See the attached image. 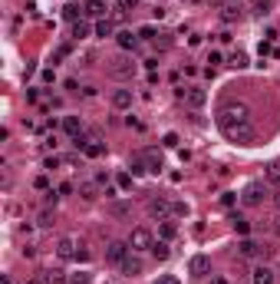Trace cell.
Returning <instances> with one entry per match:
<instances>
[{"label": "cell", "mask_w": 280, "mask_h": 284, "mask_svg": "<svg viewBox=\"0 0 280 284\" xmlns=\"http://www.w3.org/2000/svg\"><path fill=\"white\" fill-rule=\"evenodd\" d=\"M264 195H267V189H264L261 182H250L247 189H244V195H241V202L247 205V209H257V205L264 202Z\"/></svg>", "instance_id": "obj_5"}, {"label": "cell", "mask_w": 280, "mask_h": 284, "mask_svg": "<svg viewBox=\"0 0 280 284\" xmlns=\"http://www.w3.org/2000/svg\"><path fill=\"white\" fill-rule=\"evenodd\" d=\"M241 4H224V13H221V17H224V23H234V20H241Z\"/></svg>", "instance_id": "obj_22"}, {"label": "cell", "mask_w": 280, "mask_h": 284, "mask_svg": "<svg viewBox=\"0 0 280 284\" xmlns=\"http://www.w3.org/2000/svg\"><path fill=\"white\" fill-rule=\"evenodd\" d=\"M0 284H13V281H10V274H0Z\"/></svg>", "instance_id": "obj_44"}, {"label": "cell", "mask_w": 280, "mask_h": 284, "mask_svg": "<svg viewBox=\"0 0 280 284\" xmlns=\"http://www.w3.org/2000/svg\"><path fill=\"white\" fill-rule=\"evenodd\" d=\"M274 231L280 235V215H277V218H274Z\"/></svg>", "instance_id": "obj_45"}, {"label": "cell", "mask_w": 280, "mask_h": 284, "mask_svg": "<svg viewBox=\"0 0 280 284\" xmlns=\"http://www.w3.org/2000/svg\"><path fill=\"white\" fill-rule=\"evenodd\" d=\"M119 268H122V274H129V278L132 274H142V258H138L135 251H129V258H125Z\"/></svg>", "instance_id": "obj_12"}, {"label": "cell", "mask_w": 280, "mask_h": 284, "mask_svg": "<svg viewBox=\"0 0 280 284\" xmlns=\"http://www.w3.org/2000/svg\"><path fill=\"white\" fill-rule=\"evenodd\" d=\"M250 278H254V284H274V271H270L267 265H257Z\"/></svg>", "instance_id": "obj_16"}, {"label": "cell", "mask_w": 280, "mask_h": 284, "mask_svg": "<svg viewBox=\"0 0 280 284\" xmlns=\"http://www.w3.org/2000/svg\"><path fill=\"white\" fill-rule=\"evenodd\" d=\"M76 251H79V248H76V238H60L56 241V254H60V258H76Z\"/></svg>", "instance_id": "obj_11"}, {"label": "cell", "mask_w": 280, "mask_h": 284, "mask_svg": "<svg viewBox=\"0 0 280 284\" xmlns=\"http://www.w3.org/2000/svg\"><path fill=\"white\" fill-rule=\"evenodd\" d=\"M69 284H89V274H86V271H76V274H69Z\"/></svg>", "instance_id": "obj_35"}, {"label": "cell", "mask_w": 280, "mask_h": 284, "mask_svg": "<svg viewBox=\"0 0 280 284\" xmlns=\"http://www.w3.org/2000/svg\"><path fill=\"white\" fill-rule=\"evenodd\" d=\"M234 192H224V195H221V205H224V209H231V205H234Z\"/></svg>", "instance_id": "obj_37"}, {"label": "cell", "mask_w": 280, "mask_h": 284, "mask_svg": "<svg viewBox=\"0 0 280 284\" xmlns=\"http://www.w3.org/2000/svg\"><path fill=\"white\" fill-rule=\"evenodd\" d=\"M267 182L280 185V159H274V162H267Z\"/></svg>", "instance_id": "obj_25"}, {"label": "cell", "mask_w": 280, "mask_h": 284, "mask_svg": "<svg viewBox=\"0 0 280 284\" xmlns=\"http://www.w3.org/2000/svg\"><path fill=\"white\" fill-rule=\"evenodd\" d=\"M145 212H149V218H158V221H165L168 215H172V202H165V198H152V202L145 205Z\"/></svg>", "instance_id": "obj_9"}, {"label": "cell", "mask_w": 280, "mask_h": 284, "mask_svg": "<svg viewBox=\"0 0 280 284\" xmlns=\"http://www.w3.org/2000/svg\"><path fill=\"white\" fill-rule=\"evenodd\" d=\"M254 13L257 17H267L270 13V0H254Z\"/></svg>", "instance_id": "obj_30"}, {"label": "cell", "mask_w": 280, "mask_h": 284, "mask_svg": "<svg viewBox=\"0 0 280 284\" xmlns=\"http://www.w3.org/2000/svg\"><path fill=\"white\" fill-rule=\"evenodd\" d=\"M155 241H152V231L149 228H132V235H129V248L132 251H145V248H152Z\"/></svg>", "instance_id": "obj_4"}, {"label": "cell", "mask_w": 280, "mask_h": 284, "mask_svg": "<svg viewBox=\"0 0 280 284\" xmlns=\"http://www.w3.org/2000/svg\"><path fill=\"white\" fill-rule=\"evenodd\" d=\"M165 145H168V149H175V145H178V136L168 133V136H165Z\"/></svg>", "instance_id": "obj_42"}, {"label": "cell", "mask_w": 280, "mask_h": 284, "mask_svg": "<svg viewBox=\"0 0 280 284\" xmlns=\"http://www.w3.org/2000/svg\"><path fill=\"white\" fill-rule=\"evenodd\" d=\"M211 284H228V278H211Z\"/></svg>", "instance_id": "obj_46"}, {"label": "cell", "mask_w": 280, "mask_h": 284, "mask_svg": "<svg viewBox=\"0 0 280 284\" xmlns=\"http://www.w3.org/2000/svg\"><path fill=\"white\" fill-rule=\"evenodd\" d=\"M82 152H86L89 159H96V156H102V152H106V145L99 142V136H89V142H86V149H82Z\"/></svg>", "instance_id": "obj_21"}, {"label": "cell", "mask_w": 280, "mask_h": 284, "mask_svg": "<svg viewBox=\"0 0 280 284\" xmlns=\"http://www.w3.org/2000/svg\"><path fill=\"white\" fill-rule=\"evenodd\" d=\"M274 205H277V212H280V192H277V195H274Z\"/></svg>", "instance_id": "obj_47"}, {"label": "cell", "mask_w": 280, "mask_h": 284, "mask_svg": "<svg viewBox=\"0 0 280 284\" xmlns=\"http://www.w3.org/2000/svg\"><path fill=\"white\" fill-rule=\"evenodd\" d=\"M63 57H69V43H63V46H60V50H56V53H53V60H63Z\"/></svg>", "instance_id": "obj_39"}, {"label": "cell", "mask_w": 280, "mask_h": 284, "mask_svg": "<svg viewBox=\"0 0 280 284\" xmlns=\"http://www.w3.org/2000/svg\"><path fill=\"white\" fill-rule=\"evenodd\" d=\"M116 185H119L122 192H129V189H132V172H122V175L116 178Z\"/></svg>", "instance_id": "obj_31"}, {"label": "cell", "mask_w": 280, "mask_h": 284, "mask_svg": "<svg viewBox=\"0 0 280 284\" xmlns=\"http://www.w3.org/2000/svg\"><path fill=\"white\" fill-rule=\"evenodd\" d=\"M116 43L122 46V50H135V46H138V33L122 30V33H116Z\"/></svg>", "instance_id": "obj_14"}, {"label": "cell", "mask_w": 280, "mask_h": 284, "mask_svg": "<svg viewBox=\"0 0 280 284\" xmlns=\"http://www.w3.org/2000/svg\"><path fill=\"white\" fill-rule=\"evenodd\" d=\"M208 271H211V258H208V254H194V258L188 261V274H191V278H205Z\"/></svg>", "instance_id": "obj_8"}, {"label": "cell", "mask_w": 280, "mask_h": 284, "mask_svg": "<svg viewBox=\"0 0 280 284\" xmlns=\"http://www.w3.org/2000/svg\"><path fill=\"white\" fill-rule=\"evenodd\" d=\"M175 231H178V228H175L172 221H165V225H162V238H165V241H172V238H175Z\"/></svg>", "instance_id": "obj_34"}, {"label": "cell", "mask_w": 280, "mask_h": 284, "mask_svg": "<svg viewBox=\"0 0 280 284\" xmlns=\"http://www.w3.org/2000/svg\"><path fill=\"white\" fill-rule=\"evenodd\" d=\"M106 73L112 80H132L138 73V63H132V57H112L106 63Z\"/></svg>", "instance_id": "obj_2"}, {"label": "cell", "mask_w": 280, "mask_h": 284, "mask_svg": "<svg viewBox=\"0 0 280 284\" xmlns=\"http://www.w3.org/2000/svg\"><path fill=\"white\" fill-rule=\"evenodd\" d=\"M79 195L86 202H96L99 198V182H79Z\"/></svg>", "instance_id": "obj_17"}, {"label": "cell", "mask_w": 280, "mask_h": 284, "mask_svg": "<svg viewBox=\"0 0 280 284\" xmlns=\"http://www.w3.org/2000/svg\"><path fill=\"white\" fill-rule=\"evenodd\" d=\"M79 13H86V10H82V7H76V4H69L66 10H63V17H66L69 23H79Z\"/></svg>", "instance_id": "obj_27"}, {"label": "cell", "mask_w": 280, "mask_h": 284, "mask_svg": "<svg viewBox=\"0 0 280 284\" xmlns=\"http://www.w3.org/2000/svg\"><path fill=\"white\" fill-rule=\"evenodd\" d=\"M129 169H132V175H145V172H149V165H145L142 152H138V156H135V159H132V162H129Z\"/></svg>", "instance_id": "obj_24"}, {"label": "cell", "mask_w": 280, "mask_h": 284, "mask_svg": "<svg viewBox=\"0 0 280 284\" xmlns=\"http://www.w3.org/2000/svg\"><path fill=\"white\" fill-rule=\"evenodd\" d=\"M135 4H138V0H116V7H119V10H132Z\"/></svg>", "instance_id": "obj_38"}, {"label": "cell", "mask_w": 280, "mask_h": 284, "mask_svg": "<svg viewBox=\"0 0 280 284\" xmlns=\"http://www.w3.org/2000/svg\"><path fill=\"white\" fill-rule=\"evenodd\" d=\"M152 254H155L158 261H165L168 254H172V248H168V241H155V245H152Z\"/></svg>", "instance_id": "obj_26"}, {"label": "cell", "mask_w": 280, "mask_h": 284, "mask_svg": "<svg viewBox=\"0 0 280 284\" xmlns=\"http://www.w3.org/2000/svg\"><path fill=\"white\" fill-rule=\"evenodd\" d=\"M158 284H181V281L175 278V274H162V278H158Z\"/></svg>", "instance_id": "obj_40"}, {"label": "cell", "mask_w": 280, "mask_h": 284, "mask_svg": "<svg viewBox=\"0 0 280 284\" xmlns=\"http://www.w3.org/2000/svg\"><path fill=\"white\" fill-rule=\"evenodd\" d=\"M218 129L224 133V139L237 142V145H250L254 142V122H250V109L244 102H228L218 113Z\"/></svg>", "instance_id": "obj_1"}, {"label": "cell", "mask_w": 280, "mask_h": 284, "mask_svg": "<svg viewBox=\"0 0 280 284\" xmlns=\"http://www.w3.org/2000/svg\"><path fill=\"white\" fill-rule=\"evenodd\" d=\"M228 63H231V66H234V70H244V66H247V57H244V53H241V50H237V53H234V57H231V60H228Z\"/></svg>", "instance_id": "obj_29"}, {"label": "cell", "mask_w": 280, "mask_h": 284, "mask_svg": "<svg viewBox=\"0 0 280 284\" xmlns=\"http://www.w3.org/2000/svg\"><path fill=\"white\" fill-rule=\"evenodd\" d=\"M231 228H234L241 238H247V231H250V221L244 218V215H231Z\"/></svg>", "instance_id": "obj_20"}, {"label": "cell", "mask_w": 280, "mask_h": 284, "mask_svg": "<svg viewBox=\"0 0 280 284\" xmlns=\"http://www.w3.org/2000/svg\"><path fill=\"white\" fill-rule=\"evenodd\" d=\"M96 37H102V40H106V37H116V23L102 17L99 23H96Z\"/></svg>", "instance_id": "obj_23"}, {"label": "cell", "mask_w": 280, "mask_h": 284, "mask_svg": "<svg viewBox=\"0 0 280 284\" xmlns=\"http://www.w3.org/2000/svg\"><path fill=\"white\" fill-rule=\"evenodd\" d=\"M155 46H158V50H168V46H172V40H168L165 33H162V40H155Z\"/></svg>", "instance_id": "obj_41"}, {"label": "cell", "mask_w": 280, "mask_h": 284, "mask_svg": "<svg viewBox=\"0 0 280 284\" xmlns=\"http://www.w3.org/2000/svg\"><path fill=\"white\" fill-rule=\"evenodd\" d=\"M43 281L46 284H69V274L63 271V268H50V271L43 274Z\"/></svg>", "instance_id": "obj_18"}, {"label": "cell", "mask_w": 280, "mask_h": 284, "mask_svg": "<svg viewBox=\"0 0 280 284\" xmlns=\"http://www.w3.org/2000/svg\"><path fill=\"white\" fill-rule=\"evenodd\" d=\"M138 37H142V40H158L162 33H155V27H142V30H138Z\"/></svg>", "instance_id": "obj_33"}, {"label": "cell", "mask_w": 280, "mask_h": 284, "mask_svg": "<svg viewBox=\"0 0 280 284\" xmlns=\"http://www.w3.org/2000/svg\"><path fill=\"white\" fill-rule=\"evenodd\" d=\"M37 221H40V228H50V225H53V221H56V218H53V215H50V212H43V215H40V218H37Z\"/></svg>", "instance_id": "obj_36"}, {"label": "cell", "mask_w": 280, "mask_h": 284, "mask_svg": "<svg viewBox=\"0 0 280 284\" xmlns=\"http://www.w3.org/2000/svg\"><path fill=\"white\" fill-rule=\"evenodd\" d=\"M142 159H145V165H149V172H162L165 169V159H162V152H158V149H145Z\"/></svg>", "instance_id": "obj_10"}, {"label": "cell", "mask_w": 280, "mask_h": 284, "mask_svg": "<svg viewBox=\"0 0 280 284\" xmlns=\"http://www.w3.org/2000/svg\"><path fill=\"white\" fill-rule=\"evenodd\" d=\"M82 10H86V17L102 20V17H106V0H86V4H82Z\"/></svg>", "instance_id": "obj_13"}, {"label": "cell", "mask_w": 280, "mask_h": 284, "mask_svg": "<svg viewBox=\"0 0 280 284\" xmlns=\"http://www.w3.org/2000/svg\"><path fill=\"white\" fill-rule=\"evenodd\" d=\"M63 129H66V136H82V119L79 116H66V119H63Z\"/></svg>", "instance_id": "obj_19"}, {"label": "cell", "mask_w": 280, "mask_h": 284, "mask_svg": "<svg viewBox=\"0 0 280 284\" xmlns=\"http://www.w3.org/2000/svg\"><path fill=\"white\" fill-rule=\"evenodd\" d=\"M237 254H241V258H267L270 248H267V245H257L254 238H241V245H237Z\"/></svg>", "instance_id": "obj_3"}, {"label": "cell", "mask_w": 280, "mask_h": 284, "mask_svg": "<svg viewBox=\"0 0 280 284\" xmlns=\"http://www.w3.org/2000/svg\"><path fill=\"white\" fill-rule=\"evenodd\" d=\"M178 96H181V99H185L191 109H201V106L208 102V93H205V89H198V86H191V89H178Z\"/></svg>", "instance_id": "obj_7"}, {"label": "cell", "mask_w": 280, "mask_h": 284, "mask_svg": "<svg viewBox=\"0 0 280 284\" xmlns=\"http://www.w3.org/2000/svg\"><path fill=\"white\" fill-rule=\"evenodd\" d=\"M208 63H211V70H214V66H221V53H211V57H208Z\"/></svg>", "instance_id": "obj_43"}, {"label": "cell", "mask_w": 280, "mask_h": 284, "mask_svg": "<svg viewBox=\"0 0 280 284\" xmlns=\"http://www.w3.org/2000/svg\"><path fill=\"white\" fill-rule=\"evenodd\" d=\"M129 241H109V248H106V261H112V265H122L125 258H129Z\"/></svg>", "instance_id": "obj_6"}, {"label": "cell", "mask_w": 280, "mask_h": 284, "mask_svg": "<svg viewBox=\"0 0 280 284\" xmlns=\"http://www.w3.org/2000/svg\"><path fill=\"white\" fill-rule=\"evenodd\" d=\"M73 37H76V40L89 37V23H86V20H79V23H73Z\"/></svg>", "instance_id": "obj_28"}, {"label": "cell", "mask_w": 280, "mask_h": 284, "mask_svg": "<svg viewBox=\"0 0 280 284\" xmlns=\"http://www.w3.org/2000/svg\"><path fill=\"white\" fill-rule=\"evenodd\" d=\"M112 106L116 109H129L132 106V89H116V93H112Z\"/></svg>", "instance_id": "obj_15"}, {"label": "cell", "mask_w": 280, "mask_h": 284, "mask_svg": "<svg viewBox=\"0 0 280 284\" xmlns=\"http://www.w3.org/2000/svg\"><path fill=\"white\" fill-rule=\"evenodd\" d=\"M172 215H175V218H185V215H188V205H185V202H172Z\"/></svg>", "instance_id": "obj_32"}, {"label": "cell", "mask_w": 280, "mask_h": 284, "mask_svg": "<svg viewBox=\"0 0 280 284\" xmlns=\"http://www.w3.org/2000/svg\"><path fill=\"white\" fill-rule=\"evenodd\" d=\"M188 4H198V0H188Z\"/></svg>", "instance_id": "obj_48"}]
</instances>
